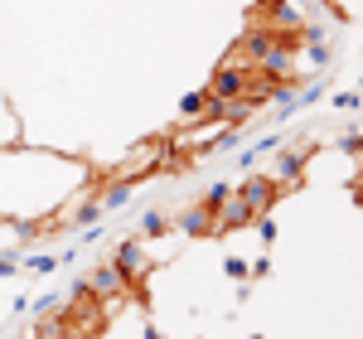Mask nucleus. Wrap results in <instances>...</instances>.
Masks as SVG:
<instances>
[{
  "mask_svg": "<svg viewBox=\"0 0 363 339\" xmlns=\"http://www.w3.org/2000/svg\"><path fill=\"white\" fill-rule=\"evenodd\" d=\"M247 78H252V68L247 63H218V73L208 78V97L213 102H223V97H247Z\"/></svg>",
  "mask_w": 363,
  "mask_h": 339,
  "instance_id": "nucleus-1",
  "label": "nucleus"
},
{
  "mask_svg": "<svg viewBox=\"0 0 363 339\" xmlns=\"http://www.w3.org/2000/svg\"><path fill=\"white\" fill-rule=\"evenodd\" d=\"M238 199L247 204L252 218H262V213H272V209H277L281 189L272 184V179H267V174H252V179H242V184H238Z\"/></svg>",
  "mask_w": 363,
  "mask_h": 339,
  "instance_id": "nucleus-2",
  "label": "nucleus"
},
{
  "mask_svg": "<svg viewBox=\"0 0 363 339\" xmlns=\"http://www.w3.org/2000/svg\"><path fill=\"white\" fill-rule=\"evenodd\" d=\"M301 170H306V150H277V160H272V170H267V179L286 194V189L301 184Z\"/></svg>",
  "mask_w": 363,
  "mask_h": 339,
  "instance_id": "nucleus-3",
  "label": "nucleus"
},
{
  "mask_svg": "<svg viewBox=\"0 0 363 339\" xmlns=\"http://www.w3.org/2000/svg\"><path fill=\"white\" fill-rule=\"evenodd\" d=\"M83 291L92 296V301H116V296H126V291H131V282H126V277L116 272L112 262H107V267H97V272L87 277Z\"/></svg>",
  "mask_w": 363,
  "mask_h": 339,
  "instance_id": "nucleus-4",
  "label": "nucleus"
},
{
  "mask_svg": "<svg viewBox=\"0 0 363 339\" xmlns=\"http://www.w3.org/2000/svg\"><path fill=\"white\" fill-rule=\"evenodd\" d=\"M112 267L131 286H140V282H145V272H150V252H145L140 243H121V248H116V257H112Z\"/></svg>",
  "mask_w": 363,
  "mask_h": 339,
  "instance_id": "nucleus-5",
  "label": "nucleus"
},
{
  "mask_svg": "<svg viewBox=\"0 0 363 339\" xmlns=\"http://www.w3.org/2000/svg\"><path fill=\"white\" fill-rule=\"evenodd\" d=\"M179 228H184V233H213V209H208V204H194V209L179 218Z\"/></svg>",
  "mask_w": 363,
  "mask_h": 339,
  "instance_id": "nucleus-6",
  "label": "nucleus"
},
{
  "mask_svg": "<svg viewBox=\"0 0 363 339\" xmlns=\"http://www.w3.org/2000/svg\"><path fill=\"white\" fill-rule=\"evenodd\" d=\"M145 233H165V218L160 213H145Z\"/></svg>",
  "mask_w": 363,
  "mask_h": 339,
  "instance_id": "nucleus-7",
  "label": "nucleus"
}]
</instances>
